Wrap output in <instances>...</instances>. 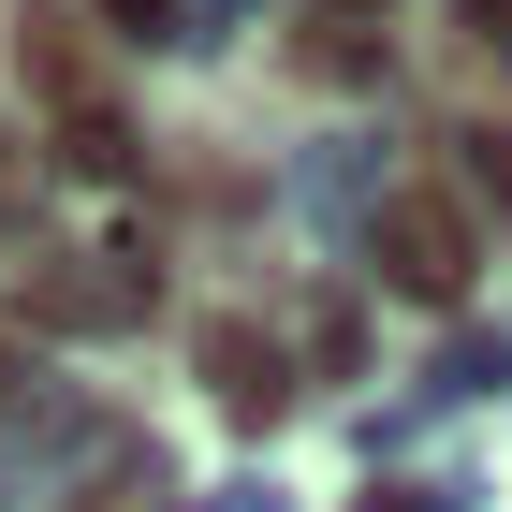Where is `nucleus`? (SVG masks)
<instances>
[{
    "instance_id": "7ed1b4c3",
    "label": "nucleus",
    "mask_w": 512,
    "mask_h": 512,
    "mask_svg": "<svg viewBox=\"0 0 512 512\" xmlns=\"http://www.w3.org/2000/svg\"><path fill=\"white\" fill-rule=\"evenodd\" d=\"M469 15H483V30H498V15H512V0H469Z\"/></svg>"
},
{
    "instance_id": "f03ea898",
    "label": "nucleus",
    "mask_w": 512,
    "mask_h": 512,
    "mask_svg": "<svg viewBox=\"0 0 512 512\" xmlns=\"http://www.w3.org/2000/svg\"><path fill=\"white\" fill-rule=\"evenodd\" d=\"M205 381L235 395V410H278V352L249 337V322H220V337H205Z\"/></svg>"
},
{
    "instance_id": "f257e3e1",
    "label": "nucleus",
    "mask_w": 512,
    "mask_h": 512,
    "mask_svg": "<svg viewBox=\"0 0 512 512\" xmlns=\"http://www.w3.org/2000/svg\"><path fill=\"white\" fill-rule=\"evenodd\" d=\"M381 278L410 308H454V293H469V205L454 191H395L381 205Z\"/></svg>"
}]
</instances>
